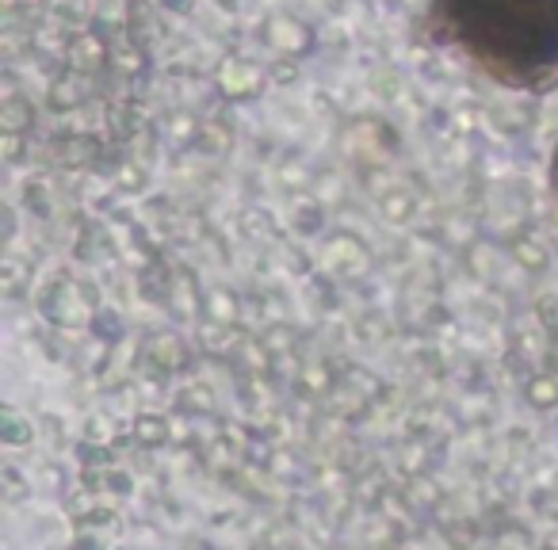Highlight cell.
Here are the masks:
<instances>
[{
    "mask_svg": "<svg viewBox=\"0 0 558 550\" xmlns=\"http://www.w3.org/2000/svg\"><path fill=\"white\" fill-rule=\"evenodd\" d=\"M551 180H554V187H558V146H554V157H551Z\"/></svg>",
    "mask_w": 558,
    "mask_h": 550,
    "instance_id": "cell-1",
    "label": "cell"
}]
</instances>
